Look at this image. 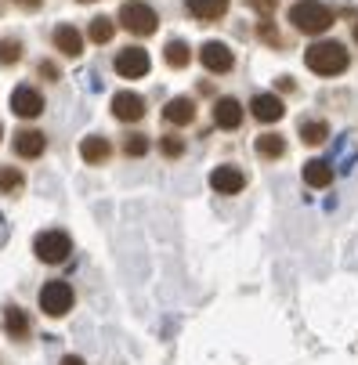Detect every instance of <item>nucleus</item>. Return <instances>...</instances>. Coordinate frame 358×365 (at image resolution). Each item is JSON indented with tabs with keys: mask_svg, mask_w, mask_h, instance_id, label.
I'll return each instance as SVG.
<instances>
[{
	"mask_svg": "<svg viewBox=\"0 0 358 365\" xmlns=\"http://www.w3.org/2000/svg\"><path fill=\"white\" fill-rule=\"evenodd\" d=\"M304 62H308V69L319 73V76H340L347 69V51L337 40H319L304 51Z\"/></svg>",
	"mask_w": 358,
	"mask_h": 365,
	"instance_id": "f257e3e1",
	"label": "nucleus"
},
{
	"mask_svg": "<svg viewBox=\"0 0 358 365\" xmlns=\"http://www.w3.org/2000/svg\"><path fill=\"white\" fill-rule=\"evenodd\" d=\"M290 22L300 29V33H308V36H319L333 26V11L326 4H319V0H297V4L290 8Z\"/></svg>",
	"mask_w": 358,
	"mask_h": 365,
	"instance_id": "f03ea898",
	"label": "nucleus"
},
{
	"mask_svg": "<svg viewBox=\"0 0 358 365\" xmlns=\"http://www.w3.org/2000/svg\"><path fill=\"white\" fill-rule=\"evenodd\" d=\"M33 253L44 260V264H62V260L73 253V239L58 228H51V232H40L36 242H33Z\"/></svg>",
	"mask_w": 358,
	"mask_h": 365,
	"instance_id": "7ed1b4c3",
	"label": "nucleus"
},
{
	"mask_svg": "<svg viewBox=\"0 0 358 365\" xmlns=\"http://www.w3.org/2000/svg\"><path fill=\"white\" fill-rule=\"evenodd\" d=\"M120 22L134 36H152V33H156V26H160L156 11H152L148 4H141V0H127V4L120 8Z\"/></svg>",
	"mask_w": 358,
	"mask_h": 365,
	"instance_id": "20e7f679",
	"label": "nucleus"
},
{
	"mask_svg": "<svg viewBox=\"0 0 358 365\" xmlns=\"http://www.w3.org/2000/svg\"><path fill=\"white\" fill-rule=\"evenodd\" d=\"M40 311L51 319H62L73 311V286L69 282H47L40 289Z\"/></svg>",
	"mask_w": 358,
	"mask_h": 365,
	"instance_id": "39448f33",
	"label": "nucleus"
},
{
	"mask_svg": "<svg viewBox=\"0 0 358 365\" xmlns=\"http://www.w3.org/2000/svg\"><path fill=\"white\" fill-rule=\"evenodd\" d=\"M148 51H141V47H123L120 55H116V73L123 76V80H138V76H145L148 73Z\"/></svg>",
	"mask_w": 358,
	"mask_h": 365,
	"instance_id": "423d86ee",
	"label": "nucleus"
},
{
	"mask_svg": "<svg viewBox=\"0 0 358 365\" xmlns=\"http://www.w3.org/2000/svg\"><path fill=\"white\" fill-rule=\"evenodd\" d=\"M199 58H203V66H207L210 73H228L235 66V55L228 51V43H221V40H207V43H203Z\"/></svg>",
	"mask_w": 358,
	"mask_h": 365,
	"instance_id": "0eeeda50",
	"label": "nucleus"
},
{
	"mask_svg": "<svg viewBox=\"0 0 358 365\" xmlns=\"http://www.w3.org/2000/svg\"><path fill=\"white\" fill-rule=\"evenodd\" d=\"M11 113L22 116V120L40 116V113H44V98H40V91H36V87H15V91H11Z\"/></svg>",
	"mask_w": 358,
	"mask_h": 365,
	"instance_id": "6e6552de",
	"label": "nucleus"
},
{
	"mask_svg": "<svg viewBox=\"0 0 358 365\" xmlns=\"http://www.w3.org/2000/svg\"><path fill=\"white\" fill-rule=\"evenodd\" d=\"M113 116L123 120V123H138V120L145 116V98L134 94V91H120V94L113 98Z\"/></svg>",
	"mask_w": 358,
	"mask_h": 365,
	"instance_id": "1a4fd4ad",
	"label": "nucleus"
},
{
	"mask_svg": "<svg viewBox=\"0 0 358 365\" xmlns=\"http://www.w3.org/2000/svg\"><path fill=\"white\" fill-rule=\"evenodd\" d=\"M15 152L22 155V160H36V155L47 148V138L40 134V130H33V127H22V130H15Z\"/></svg>",
	"mask_w": 358,
	"mask_h": 365,
	"instance_id": "9d476101",
	"label": "nucleus"
},
{
	"mask_svg": "<svg viewBox=\"0 0 358 365\" xmlns=\"http://www.w3.org/2000/svg\"><path fill=\"white\" fill-rule=\"evenodd\" d=\"M210 185H214V192H221V195H235V192H242L246 178H242L239 167H218V170L210 174Z\"/></svg>",
	"mask_w": 358,
	"mask_h": 365,
	"instance_id": "9b49d317",
	"label": "nucleus"
},
{
	"mask_svg": "<svg viewBox=\"0 0 358 365\" xmlns=\"http://www.w3.org/2000/svg\"><path fill=\"white\" fill-rule=\"evenodd\" d=\"M214 123L221 130H235L242 123V106L235 98H218V106H214Z\"/></svg>",
	"mask_w": 358,
	"mask_h": 365,
	"instance_id": "f8f14e48",
	"label": "nucleus"
},
{
	"mask_svg": "<svg viewBox=\"0 0 358 365\" xmlns=\"http://www.w3.org/2000/svg\"><path fill=\"white\" fill-rule=\"evenodd\" d=\"M250 109H253V116H257L261 123H275V120H282V98H275V94H257L250 101Z\"/></svg>",
	"mask_w": 358,
	"mask_h": 365,
	"instance_id": "ddd939ff",
	"label": "nucleus"
},
{
	"mask_svg": "<svg viewBox=\"0 0 358 365\" xmlns=\"http://www.w3.org/2000/svg\"><path fill=\"white\" fill-rule=\"evenodd\" d=\"M188 15H195L199 22H218L228 11V0H185Z\"/></svg>",
	"mask_w": 358,
	"mask_h": 365,
	"instance_id": "4468645a",
	"label": "nucleus"
},
{
	"mask_svg": "<svg viewBox=\"0 0 358 365\" xmlns=\"http://www.w3.org/2000/svg\"><path fill=\"white\" fill-rule=\"evenodd\" d=\"M55 47L62 51V55H69V58H80V51H83L80 29H76V26H58V29H55Z\"/></svg>",
	"mask_w": 358,
	"mask_h": 365,
	"instance_id": "2eb2a0df",
	"label": "nucleus"
},
{
	"mask_svg": "<svg viewBox=\"0 0 358 365\" xmlns=\"http://www.w3.org/2000/svg\"><path fill=\"white\" fill-rule=\"evenodd\" d=\"M163 116H167V123H174V127L192 123V120H195V106H192V98H170V101H167V109H163Z\"/></svg>",
	"mask_w": 358,
	"mask_h": 365,
	"instance_id": "dca6fc26",
	"label": "nucleus"
},
{
	"mask_svg": "<svg viewBox=\"0 0 358 365\" xmlns=\"http://www.w3.org/2000/svg\"><path fill=\"white\" fill-rule=\"evenodd\" d=\"M80 155H83L87 163H106L109 155H113V145H109L106 138L91 134V138H83V141H80Z\"/></svg>",
	"mask_w": 358,
	"mask_h": 365,
	"instance_id": "f3484780",
	"label": "nucleus"
},
{
	"mask_svg": "<svg viewBox=\"0 0 358 365\" xmlns=\"http://www.w3.org/2000/svg\"><path fill=\"white\" fill-rule=\"evenodd\" d=\"M4 329H8L15 340H26V336H29V315H26L22 307L8 304V307H4Z\"/></svg>",
	"mask_w": 358,
	"mask_h": 365,
	"instance_id": "a211bd4d",
	"label": "nucleus"
},
{
	"mask_svg": "<svg viewBox=\"0 0 358 365\" xmlns=\"http://www.w3.org/2000/svg\"><path fill=\"white\" fill-rule=\"evenodd\" d=\"M304 181L312 188H326V185H333V167L326 160H308L304 163Z\"/></svg>",
	"mask_w": 358,
	"mask_h": 365,
	"instance_id": "6ab92c4d",
	"label": "nucleus"
},
{
	"mask_svg": "<svg viewBox=\"0 0 358 365\" xmlns=\"http://www.w3.org/2000/svg\"><path fill=\"white\" fill-rule=\"evenodd\" d=\"M22 185H26V178L19 167H0V195H19Z\"/></svg>",
	"mask_w": 358,
	"mask_h": 365,
	"instance_id": "aec40b11",
	"label": "nucleus"
},
{
	"mask_svg": "<svg viewBox=\"0 0 358 365\" xmlns=\"http://www.w3.org/2000/svg\"><path fill=\"white\" fill-rule=\"evenodd\" d=\"M163 58H167V66H170V69H185V66L192 62V51H188V43H185V40H170Z\"/></svg>",
	"mask_w": 358,
	"mask_h": 365,
	"instance_id": "412c9836",
	"label": "nucleus"
},
{
	"mask_svg": "<svg viewBox=\"0 0 358 365\" xmlns=\"http://www.w3.org/2000/svg\"><path fill=\"white\" fill-rule=\"evenodd\" d=\"M282 152H286L282 134H261L257 138V155H265V160H279Z\"/></svg>",
	"mask_w": 358,
	"mask_h": 365,
	"instance_id": "4be33fe9",
	"label": "nucleus"
},
{
	"mask_svg": "<svg viewBox=\"0 0 358 365\" xmlns=\"http://www.w3.org/2000/svg\"><path fill=\"white\" fill-rule=\"evenodd\" d=\"M113 33H116V22H113V19H106V15L91 19V29H87V36H91L94 43H109V40H113Z\"/></svg>",
	"mask_w": 358,
	"mask_h": 365,
	"instance_id": "5701e85b",
	"label": "nucleus"
},
{
	"mask_svg": "<svg viewBox=\"0 0 358 365\" xmlns=\"http://www.w3.org/2000/svg\"><path fill=\"white\" fill-rule=\"evenodd\" d=\"M300 138L308 141V145H322V141L329 138V127H326L322 120H304V123H300Z\"/></svg>",
	"mask_w": 358,
	"mask_h": 365,
	"instance_id": "b1692460",
	"label": "nucleus"
},
{
	"mask_svg": "<svg viewBox=\"0 0 358 365\" xmlns=\"http://www.w3.org/2000/svg\"><path fill=\"white\" fill-rule=\"evenodd\" d=\"M22 58V43L19 40H0V66H15Z\"/></svg>",
	"mask_w": 358,
	"mask_h": 365,
	"instance_id": "393cba45",
	"label": "nucleus"
},
{
	"mask_svg": "<svg viewBox=\"0 0 358 365\" xmlns=\"http://www.w3.org/2000/svg\"><path fill=\"white\" fill-rule=\"evenodd\" d=\"M123 152H127V155H145V152H148V138H145V134H127Z\"/></svg>",
	"mask_w": 358,
	"mask_h": 365,
	"instance_id": "a878e982",
	"label": "nucleus"
},
{
	"mask_svg": "<svg viewBox=\"0 0 358 365\" xmlns=\"http://www.w3.org/2000/svg\"><path fill=\"white\" fill-rule=\"evenodd\" d=\"M160 148H163V155H170V160H178V155L185 152V141H181V138H174V134H167V138L160 141Z\"/></svg>",
	"mask_w": 358,
	"mask_h": 365,
	"instance_id": "bb28decb",
	"label": "nucleus"
},
{
	"mask_svg": "<svg viewBox=\"0 0 358 365\" xmlns=\"http://www.w3.org/2000/svg\"><path fill=\"white\" fill-rule=\"evenodd\" d=\"M250 8L261 11V15H272V11L279 8V0H250Z\"/></svg>",
	"mask_w": 358,
	"mask_h": 365,
	"instance_id": "cd10ccee",
	"label": "nucleus"
},
{
	"mask_svg": "<svg viewBox=\"0 0 358 365\" xmlns=\"http://www.w3.org/2000/svg\"><path fill=\"white\" fill-rule=\"evenodd\" d=\"M261 36H265L268 43H279V33L272 29V22H261Z\"/></svg>",
	"mask_w": 358,
	"mask_h": 365,
	"instance_id": "c85d7f7f",
	"label": "nucleus"
},
{
	"mask_svg": "<svg viewBox=\"0 0 358 365\" xmlns=\"http://www.w3.org/2000/svg\"><path fill=\"white\" fill-rule=\"evenodd\" d=\"M15 4H19V8H26V11H36V8L44 4V0H15Z\"/></svg>",
	"mask_w": 358,
	"mask_h": 365,
	"instance_id": "c756f323",
	"label": "nucleus"
},
{
	"mask_svg": "<svg viewBox=\"0 0 358 365\" xmlns=\"http://www.w3.org/2000/svg\"><path fill=\"white\" fill-rule=\"evenodd\" d=\"M40 73H44V76H51V80H58V69L51 66V62H44V66H40Z\"/></svg>",
	"mask_w": 358,
	"mask_h": 365,
	"instance_id": "7c9ffc66",
	"label": "nucleus"
},
{
	"mask_svg": "<svg viewBox=\"0 0 358 365\" xmlns=\"http://www.w3.org/2000/svg\"><path fill=\"white\" fill-rule=\"evenodd\" d=\"M62 365H87V361H83V358H76V354H66V358H62Z\"/></svg>",
	"mask_w": 358,
	"mask_h": 365,
	"instance_id": "2f4dec72",
	"label": "nucleus"
},
{
	"mask_svg": "<svg viewBox=\"0 0 358 365\" xmlns=\"http://www.w3.org/2000/svg\"><path fill=\"white\" fill-rule=\"evenodd\" d=\"M354 40H358V22H354Z\"/></svg>",
	"mask_w": 358,
	"mask_h": 365,
	"instance_id": "473e14b6",
	"label": "nucleus"
},
{
	"mask_svg": "<svg viewBox=\"0 0 358 365\" xmlns=\"http://www.w3.org/2000/svg\"><path fill=\"white\" fill-rule=\"evenodd\" d=\"M0 138H4V127H0Z\"/></svg>",
	"mask_w": 358,
	"mask_h": 365,
	"instance_id": "72a5a7b5",
	"label": "nucleus"
},
{
	"mask_svg": "<svg viewBox=\"0 0 358 365\" xmlns=\"http://www.w3.org/2000/svg\"><path fill=\"white\" fill-rule=\"evenodd\" d=\"M80 4H87V0H80Z\"/></svg>",
	"mask_w": 358,
	"mask_h": 365,
	"instance_id": "f704fd0d",
	"label": "nucleus"
}]
</instances>
